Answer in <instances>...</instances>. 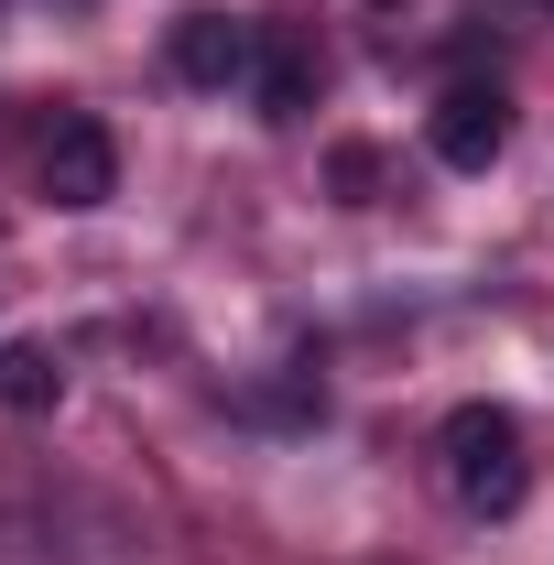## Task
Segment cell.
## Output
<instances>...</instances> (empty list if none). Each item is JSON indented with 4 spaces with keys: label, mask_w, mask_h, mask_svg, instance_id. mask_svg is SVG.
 I'll return each mask as SVG.
<instances>
[{
    "label": "cell",
    "mask_w": 554,
    "mask_h": 565,
    "mask_svg": "<svg viewBox=\"0 0 554 565\" xmlns=\"http://www.w3.org/2000/svg\"><path fill=\"white\" fill-rule=\"evenodd\" d=\"M435 457H446L457 511H479V522H511L533 500V446H522V414H500V403H457L435 424Z\"/></svg>",
    "instance_id": "1"
},
{
    "label": "cell",
    "mask_w": 554,
    "mask_h": 565,
    "mask_svg": "<svg viewBox=\"0 0 554 565\" xmlns=\"http://www.w3.org/2000/svg\"><path fill=\"white\" fill-rule=\"evenodd\" d=\"M316 87H327L316 22H305V11H273V22H262V66H251V98H262V120H273V131H294V120L316 109Z\"/></svg>",
    "instance_id": "2"
},
{
    "label": "cell",
    "mask_w": 554,
    "mask_h": 565,
    "mask_svg": "<svg viewBox=\"0 0 554 565\" xmlns=\"http://www.w3.org/2000/svg\"><path fill=\"white\" fill-rule=\"evenodd\" d=\"M44 196L55 207H109L120 196V141H109V120H55L44 131Z\"/></svg>",
    "instance_id": "3"
},
{
    "label": "cell",
    "mask_w": 554,
    "mask_h": 565,
    "mask_svg": "<svg viewBox=\"0 0 554 565\" xmlns=\"http://www.w3.org/2000/svg\"><path fill=\"white\" fill-rule=\"evenodd\" d=\"M424 141H435V163H457V174H489V163H500V141H511V98L468 76V87H446V98H435Z\"/></svg>",
    "instance_id": "4"
},
{
    "label": "cell",
    "mask_w": 554,
    "mask_h": 565,
    "mask_svg": "<svg viewBox=\"0 0 554 565\" xmlns=\"http://www.w3.org/2000/svg\"><path fill=\"white\" fill-rule=\"evenodd\" d=\"M262 66V22H239V11H185L174 22V76L185 87H251Z\"/></svg>",
    "instance_id": "5"
},
{
    "label": "cell",
    "mask_w": 554,
    "mask_h": 565,
    "mask_svg": "<svg viewBox=\"0 0 554 565\" xmlns=\"http://www.w3.org/2000/svg\"><path fill=\"white\" fill-rule=\"evenodd\" d=\"M55 392H66V359L44 338H11L0 349V414H55Z\"/></svg>",
    "instance_id": "6"
},
{
    "label": "cell",
    "mask_w": 554,
    "mask_h": 565,
    "mask_svg": "<svg viewBox=\"0 0 554 565\" xmlns=\"http://www.w3.org/2000/svg\"><path fill=\"white\" fill-rule=\"evenodd\" d=\"M544 11H554V0H544Z\"/></svg>",
    "instance_id": "7"
}]
</instances>
